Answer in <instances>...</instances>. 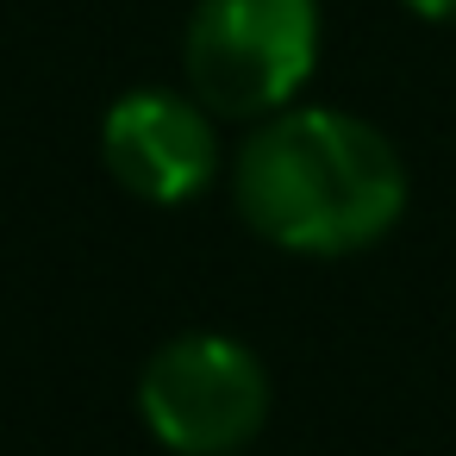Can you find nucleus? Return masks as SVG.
<instances>
[{
    "instance_id": "1",
    "label": "nucleus",
    "mask_w": 456,
    "mask_h": 456,
    "mask_svg": "<svg viewBox=\"0 0 456 456\" xmlns=\"http://www.w3.org/2000/svg\"><path fill=\"white\" fill-rule=\"evenodd\" d=\"M232 194L256 238L300 256H350L400 225L406 163L394 138L356 113L281 107L244 138Z\"/></svg>"
},
{
    "instance_id": "2",
    "label": "nucleus",
    "mask_w": 456,
    "mask_h": 456,
    "mask_svg": "<svg viewBox=\"0 0 456 456\" xmlns=\"http://www.w3.org/2000/svg\"><path fill=\"white\" fill-rule=\"evenodd\" d=\"M182 63L207 113L269 119L294 107L319 63V0H200Z\"/></svg>"
},
{
    "instance_id": "3",
    "label": "nucleus",
    "mask_w": 456,
    "mask_h": 456,
    "mask_svg": "<svg viewBox=\"0 0 456 456\" xmlns=\"http://www.w3.org/2000/svg\"><path fill=\"white\" fill-rule=\"evenodd\" d=\"M138 412L175 456H238L269 419V375L250 344L188 331L144 362Z\"/></svg>"
},
{
    "instance_id": "4",
    "label": "nucleus",
    "mask_w": 456,
    "mask_h": 456,
    "mask_svg": "<svg viewBox=\"0 0 456 456\" xmlns=\"http://www.w3.org/2000/svg\"><path fill=\"white\" fill-rule=\"evenodd\" d=\"M101 157L113 182L151 207H182L219 175V138L200 101L175 88H132L107 107Z\"/></svg>"
},
{
    "instance_id": "5",
    "label": "nucleus",
    "mask_w": 456,
    "mask_h": 456,
    "mask_svg": "<svg viewBox=\"0 0 456 456\" xmlns=\"http://www.w3.org/2000/svg\"><path fill=\"white\" fill-rule=\"evenodd\" d=\"M419 20H456V0H406Z\"/></svg>"
}]
</instances>
